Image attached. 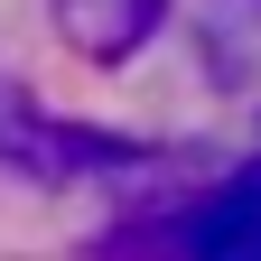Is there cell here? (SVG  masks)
Masks as SVG:
<instances>
[{"label":"cell","mask_w":261,"mask_h":261,"mask_svg":"<svg viewBox=\"0 0 261 261\" xmlns=\"http://www.w3.org/2000/svg\"><path fill=\"white\" fill-rule=\"evenodd\" d=\"M177 261H261V168H243L215 205H196V215H187Z\"/></svg>","instance_id":"cell-1"}]
</instances>
